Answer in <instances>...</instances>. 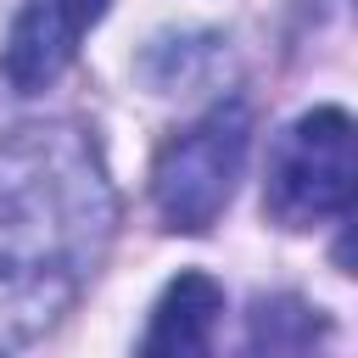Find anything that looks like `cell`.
Returning <instances> with one entry per match:
<instances>
[{"mask_svg": "<svg viewBox=\"0 0 358 358\" xmlns=\"http://www.w3.org/2000/svg\"><path fill=\"white\" fill-rule=\"evenodd\" d=\"M117 196L95 140L73 123L22 129L0 151V308L39 330L101 263Z\"/></svg>", "mask_w": 358, "mask_h": 358, "instance_id": "6da1fadb", "label": "cell"}, {"mask_svg": "<svg viewBox=\"0 0 358 358\" xmlns=\"http://www.w3.org/2000/svg\"><path fill=\"white\" fill-rule=\"evenodd\" d=\"M252 145V112L246 101H224L207 117H196L185 134H173L151 168V201L168 229L201 235L235 196V179L246 168Z\"/></svg>", "mask_w": 358, "mask_h": 358, "instance_id": "7a4b0ae2", "label": "cell"}, {"mask_svg": "<svg viewBox=\"0 0 358 358\" xmlns=\"http://www.w3.org/2000/svg\"><path fill=\"white\" fill-rule=\"evenodd\" d=\"M263 207L285 229H308L352 207V117L341 106H319L280 134Z\"/></svg>", "mask_w": 358, "mask_h": 358, "instance_id": "3957f363", "label": "cell"}, {"mask_svg": "<svg viewBox=\"0 0 358 358\" xmlns=\"http://www.w3.org/2000/svg\"><path fill=\"white\" fill-rule=\"evenodd\" d=\"M101 11H106V0H28L11 22L6 56H0L11 90L39 95L45 84H56L67 73V62L78 56L84 34L101 22Z\"/></svg>", "mask_w": 358, "mask_h": 358, "instance_id": "277c9868", "label": "cell"}, {"mask_svg": "<svg viewBox=\"0 0 358 358\" xmlns=\"http://www.w3.org/2000/svg\"><path fill=\"white\" fill-rule=\"evenodd\" d=\"M218 313H224V291L213 274L185 268L179 280H168V291L151 308L145 341L134 358H213V336H218Z\"/></svg>", "mask_w": 358, "mask_h": 358, "instance_id": "5b68a950", "label": "cell"}, {"mask_svg": "<svg viewBox=\"0 0 358 358\" xmlns=\"http://www.w3.org/2000/svg\"><path fill=\"white\" fill-rule=\"evenodd\" d=\"M246 358H324V319L296 296H263L252 308Z\"/></svg>", "mask_w": 358, "mask_h": 358, "instance_id": "8992f818", "label": "cell"}]
</instances>
